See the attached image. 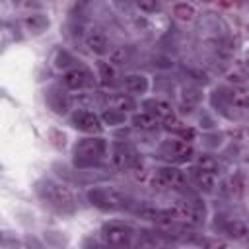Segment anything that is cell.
Masks as SVG:
<instances>
[{"mask_svg": "<svg viewBox=\"0 0 249 249\" xmlns=\"http://www.w3.org/2000/svg\"><path fill=\"white\" fill-rule=\"evenodd\" d=\"M47 195H49V198L53 200L54 206H58V208H62V210H72V206H74V196H72V193H70L64 185L49 183V185H47Z\"/></svg>", "mask_w": 249, "mask_h": 249, "instance_id": "1", "label": "cell"}, {"mask_svg": "<svg viewBox=\"0 0 249 249\" xmlns=\"http://www.w3.org/2000/svg\"><path fill=\"white\" fill-rule=\"evenodd\" d=\"M89 198H91V202L93 204H97V206H103V208H119V206H124L126 202V198L121 195V193H117V191H93V193H89Z\"/></svg>", "mask_w": 249, "mask_h": 249, "instance_id": "2", "label": "cell"}, {"mask_svg": "<svg viewBox=\"0 0 249 249\" xmlns=\"http://www.w3.org/2000/svg\"><path fill=\"white\" fill-rule=\"evenodd\" d=\"M169 212H171L173 218H179V220H183V222H187V224H193V226H196V224L202 222L200 212H198L195 206H191L189 202H175Z\"/></svg>", "mask_w": 249, "mask_h": 249, "instance_id": "3", "label": "cell"}, {"mask_svg": "<svg viewBox=\"0 0 249 249\" xmlns=\"http://www.w3.org/2000/svg\"><path fill=\"white\" fill-rule=\"evenodd\" d=\"M103 239L113 247H124L130 243V231L123 226H105Z\"/></svg>", "mask_w": 249, "mask_h": 249, "instance_id": "4", "label": "cell"}, {"mask_svg": "<svg viewBox=\"0 0 249 249\" xmlns=\"http://www.w3.org/2000/svg\"><path fill=\"white\" fill-rule=\"evenodd\" d=\"M74 124H76V128H80V130H84V132H89V134H97V132H101V121H99V117L95 115V113H89V111H80L76 117H74Z\"/></svg>", "mask_w": 249, "mask_h": 249, "instance_id": "5", "label": "cell"}, {"mask_svg": "<svg viewBox=\"0 0 249 249\" xmlns=\"http://www.w3.org/2000/svg\"><path fill=\"white\" fill-rule=\"evenodd\" d=\"M86 47L95 54H103L109 51V41L101 29H91L86 35Z\"/></svg>", "mask_w": 249, "mask_h": 249, "instance_id": "6", "label": "cell"}, {"mask_svg": "<svg viewBox=\"0 0 249 249\" xmlns=\"http://www.w3.org/2000/svg\"><path fill=\"white\" fill-rule=\"evenodd\" d=\"M158 175L161 177V181L165 183L167 189H183L185 187V175H183V171H179L175 167H161L158 171Z\"/></svg>", "mask_w": 249, "mask_h": 249, "instance_id": "7", "label": "cell"}, {"mask_svg": "<svg viewBox=\"0 0 249 249\" xmlns=\"http://www.w3.org/2000/svg\"><path fill=\"white\" fill-rule=\"evenodd\" d=\"M134 152L128 148V146H124V144H119L115 150H113V163H115V167H119V169H128V167H132V163H134Z\"/></svg>", "mask_w": 249, "mask_h": 249, "instance_id": "8", "label": "cell"}, {"mask_svg": "<svg viewBox=\"0 0 249 249\" xmlns=\"http://www.w3.org/2000/svg\"><path fill=\"white\" fill-rule=\"evenodd\" d=\"M103 152H105V144L101 140H84L76 148V154L78 156H84V158H97Z\"/></svg>", "mask_w": 249, "mask_h": 249, "instance_id": "9", "label": "cell"}, {"mask_svg": "<svg viewBox=\"0 0 249 249\" xmlns=\"http://www.w3.org/2000/svg\"><path fill=\"white\" fill-rule=\"evenodd\" d=\"M109 105L113 111H119V113H128V111H134L136 109V103L132 101V97L124 95V93H115L109 97Z\"/></svg>", "mask_w": 249, "mask_h": 249, "instance_id": "10", "label": "cell"}, {"mask_svg": "<svg viewBox=\"0 0 249 249\" xmlns=\"http://www.w3.org/2000/svg\"><path fill=\"white\" fill-rule=\"evenodd\" d=\"M86 78L88 74L82 70V68H72L64 74V84L70 88V89H80L84 84H86Z\"/></svg>", "mask_w": 249, "mask_h": 249, "instance_id": "11", "label": "cell"}, {"mask_svg": "<svg viewBox=\"0 0 249 249\" xmlns=\"http://www.w3.org/2000/svg\"><path fill=\"white\" fill-rule=\"evenodd\" d=\"M134 126L140 128V130H156L158 128V117L156 115H150V113H140V115H134L132 119Z\"/></svg>", "mask_w": 249, "mask_h": 249, "instance_id": "12", "label": "cell"}, {"mask_svg": "<svg viewBox=\"0 0 249 249\" xmlns=\"http://www.w3.org/2000/svg\"><path fill=\"white\" fill-rule=\"evenodd\" d=\"M124 89L130 91V93H140L146 89V78L140 76V74H130V76H124V82H123Z\"/></svg>", "mask_w": 249, "mask_h": 249, "instance_id": "13", "label": "cell"}, {"mask_svg": "<svg viewBox=\"0 0 249 249\" xmlns=\"http://www.w3.org/2000/svg\"><path fill=\"white\" fill-rule=\"evenodd\" d=\"M148 105L152 107L154 115L160 117V119H163V121H167V119L173 117V109H171V105L167 101H150Z\"/></svg>", "mask_w": 249, "mask_h": 249, "instance_id": "14", "label": "cell"}, {"mask_svg": "<svg viewBox=\"0 0 249 249\" xmlns=\"http://www.w3.org/2000/svg\"><path fill=\"white\" fill-rule=\"evenodd\" d=\"M169 148H171V154H173L175 158H179V160H189V158L193 156V148H191L189 142H185V140L173 142Z\"/></svg>", "mask_w": 249, "mask_h": 249, "instance_id": "15", "label": "cell"}, {"mask_svg": "<svg viewBox=\"0 0 249 249\" xmlns=\"http://www.w3.org/2000/svg\"><path fill=\"white\" fill-rule=\"evenodd\" d=\"M195 179H196V183L200 185V189H204V191H212L214 185H216V181H214V173H210V171L196 169V171H195Z\"/></svg>", "mask_w": 249, "mask_h": 249, "instance_id": "16", "label": "cell"}, {"mask_svg": "<svg viewBox=\"0 0 249 249\" xmlns=\"http://www.w3.org/2000/svg\"><path fill=\"white\" fill-rule=\"evenodd\" d=\"M173 16L177 19H181V21H191L195 18V8L191 4H185V2L183 4H177L173 8Z\"/></svg>", "mask_w": 249, "mask_h": 249, "instance_id": "17", "label": "cell"}, {"mask_svg": "<svg viewBox=\"0 0 249 249\" xmlns=\"http://www.w3.org/2000/svg\"><path fill=\"white\" fill-rule=\"evenodd\" d=\"M128 60V49L126 47H115L111 49L109 53V62L115 64V66H121V64H126Z\"/></svg>", "mask_w": 249, "mask_h": 249, "instance_id": "18", "label": "cell"}, {"mask_svg": "<svg viewBox=\"0 0 249 249\" xmlns=\"http://www.w3.org/2000/svg\"><path fill=\"white\" fill-rule=\"evenodd\" d=\"M247 233H249V231H247V226H245L243 222L233 220V222L228 224V235H230V237H233V239H241V237H245Z\"/></svg>", "mask_w": 249, "mask_h": 249, "instance_id": "19", "label": "cell"}, {"mask_svg": "<svg viewBox=\"0 0 249 249\" xmlns=\"http://www.w3.org/2000/svg\"><path fill=\"white\" fill-rule=\"evenodd\" d=\"M196 165H198V169H202V171H210V173H214V171L218 169V161H216L212 156H208V154L200 156L198 161H196Z\"/></svg>", "mask_w": 249, "mask_h": 249, "instance_id": "20", "label": "cell"}, {"mask_svg": "<svg viewBox=\"0 0 249 249\" xmlns=\"http://www.w3.org/2000/svg\"><path fill=\"white\" fill-rule=\"evenodd\" d=\"M230 99H231V103L233 105H237V107H245V105H249V97L245 95V93H241V91H230Z\"/></svg>", "mask_w": 249, "mask_h": 249, "instance_id": "21", "label": "cell"}, {"mask_svg": "<svg viewBox=\"0 0 249 249\" xmlns=\"http://www.w3.org/2000/svg\"><path fill=\"white\" fill-rule=\"evenodd\" d=\"M136 6H138L142 12L152 14V12L158 10V0H136Z\"/></svg>", "mask_w": 249, "mask_h": 249, "instance_id": "22", "label": "cell"}, {"mask_svg": "<svg viewBox=\"0 0 249 249\" xmlns=\"http://www.w3.org/2000/svg\"><path fill=\"white\" fill-rule=\"evenodd\" d=\"M160 210H156V208H140L138 210V216L140 218H144V220H152V222H156L158 218H160Z\"/></svg>", "mask_w": 249, "mask_h": 249, "instance_id": "23", "label": "cell"}, {"mask_svg": "<svg viewBox=\"0 0 249 249\" xmlns=\"http://www.w3.org/2000/svg\"><path fill=\"white\" fill-rule=\"evenodd\" d=\"M99 72H101V76H103V84L113 82V70L109 68L107 62H99Z\"/></svg>", "mask_w": 249, "mask_h": 249, "instance_id": "24", "label": "cell"}, {"mask_svg": "<svg viewBox=\"0 0 249 249\" xmlns=\"http://www.w3.org/2000/svg\"><path fill=\"white\" fill-rule=\"evenodd\" d=\"M181 138H183L185 142L195 140V130H193V128H181Z\"/></svg>", "mask_w": 249, "mask_h": 249, "instance_id": "25", "label": "cell"}, {"mask_svg": "<svg viewBox=\"0 0 249 249\" xmlns=\"http://www.w3.org/2000/svg\"><path fill=\"white\" fill-rule=\"evenodd\" d=\"M247 243H249V241H247Z\"/></svg>", "mask_w": 249, "mask_h": 249, "instance_id": "26", "label": "cell"}]
</instances>
